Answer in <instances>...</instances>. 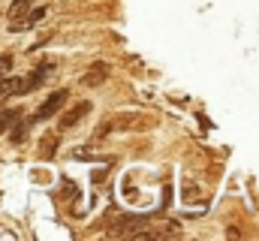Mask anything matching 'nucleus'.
<instances>
[{
    "label": "nucleus",
    "mask_w": 259,
    "mask_h": 241,
    "mask_svg": "<svg viewBox=\"0 0 259 241\" xmlns=\"http://www.w3.org/2000/svg\"><path fill=\"white\" fill-rule=\"evenodd\" d=\"M66 97H69V94H66L64 88H61V91H55V94H49V100H46V103L36 109L33 120H49V118H55V115H58V112L66 106Z\"/></svg>",
    "instance_id": "f257e3e1"
},
{
    "label": "nucleus",
    "mask_w": 259,
    "mask_h": 241,
    "mask_svg": "<svg viewBox=\"0 0 259 241\" xmlns=\"http://www.w3.org/2000/svg\"><path fill=\"white\" fill-rule=\"evenodd\" d=\"M27 12H30V0H15L9 6V30L12 33H21V30L30 27L27 24Z\"/></svg>",
    "instance_id": "f03ea898"
},
{
    "label": "nucleus",
    "mask_w": 259,
    "mask_h": 241,
    "mask_svg": "<svg viewBox=\"0 0 259 241\" xmlns=\"http://www.w3.org/2000/svg\"><path fill=\"white\" fill-rule=\"evenodd\" d=\"M49 72H55V63H39L33 72H27V75H24V82H27V94L36 91V88H42V85L49 82Z\"/></svg>",
    "instance_id": "7ed1b4c3"
},
{
    "label": "nucleus",
    "mask_w": 259,
    "mask_h": 241,
    "mask_svg": "<svg viewBox=\"0 0 259 241\" xmlns=\"http://www.w3.org/2000/svg\"><path fill=\"white\" fill-rule=\"evenodd\" d=\"M88 112H91V103H78V106H72L64 118H61V130H72V127L84 118Z\"/></svg>",
    "instance_id": "20e7f679"
},
{
    "label": "nucleus",
    "mask_w": 259,
    "mask_h": 241,
    "mask_svg": "<svg viewBox=\"0 0 259 241\" xmlns=\"http://www.w3.org/2000/svg\"><path fill=\"white\" fill-rule=\"evenodd\" d=\"M30 124H33V118H18L6 133H9V142L12 145H21L24 142V136H27V130H30Z\"/></svg>",
    "instance_id": "39448f33"
},
{
    "label": "nucleus",
    "mask_w": 259,
    "mask_h": 241,
    "mask_svg": "<svg viewBox=\"0 0 259 241\" xmlns=\"http://www.w3.org/2000/svg\"><path fill=\"white\" fill-rule=\"evenodd\" d=\"M106 75H109V66H106V63H97L88 75H81V85H84V88H97V85L106 82Z\"/></svg>",
    "instance_id": "423d86ee"
},
{
    "label": "nucleus",
    "mask_w": 259,
    "mask_h": 241,
    "mask_svg": "<svg viewBox=\"0 0 259 241\" xmlns=\"http://www.w3.org/2000/svg\"><path fill=\"white\" fill-rule=\"evenodd\" d=\"M55 145H58V136H55V133L42 136V142H39V157H42V160H52V157H55Z\"/></svg>",
    "instance_id": "0eeeda50"
},
{
    "label": "nucleus",
    "mask_w": 259,
    "mask_h": 241,
    "mask_svg": "<svg viewBox=\"0 0 259 241\" xmlns=\"http://www.w3.org/2000/svg\"><path fill=\"white\" fill-rule=\"evenodd\" d=\"M18 118H21V109H3V112H0V136H3Z\"/></svg>",
    "instance_id": "6e6552de"
},
{
    "label": "nucleus",
    "mask_w": 259,
    "mask_h": 241,
    "mask_svg": "<svg viewBox=\"0 0 259 241\" xmlns=\"http://www.w3.org/2000/svg\"><path fill=\"white\" fill-rule=\"evenodd\" d=\"M9 72H12V55H3V58H0V82H3Z\"/></svg>",
    "instance_id": "1a4fd4ad"
},
{
    "label": "nucleus",
    "mask_w": 259,
    "mask_h": 241,
    "mask_svg": "<svg viewBox=\"0 0 259 241\" xmlns=\"http://www.w3.org/2000/svg\"><path fill=\"white\" fill-rule=\"evenodd\" d=\"M184 199H187V202H196V199H199V190H196L193 184H184Z\"/></svg>",
    "instance_id": "9d476101"
}]
</instances>
